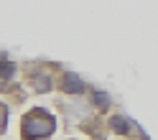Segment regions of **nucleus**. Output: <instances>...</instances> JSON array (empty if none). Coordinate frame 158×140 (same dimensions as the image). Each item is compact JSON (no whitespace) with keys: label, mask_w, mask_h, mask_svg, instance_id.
Wrapping results in <instances>:
<instances>
[{"label":"nucleus","mask_w":158,"mask_h":140,"mask_svg":"<svg viewBox=\"0 0 158 140\" xmlns=\"http://www.w3.org/2000/svg\"><path fill=\"white\" fill-rule=\"evenodd\" d=\"M54 117L48 115V112H44V109H33V112H28L26 117H23V125H21V130H23V138H28V140H36V138H44V135H51L54 133Z\"/></svg>","instance_id":"f257e3e1"},{"label":"nucleus","mask_w":158,"mask_h":140,"mask_svg":"<svg viewBox=\"0 0 158 140\" xmlns=\"http://www.w3.org/2000/svg\"><path fill=\"white\" fill-rule=\"evenodd\" d=\"M61 87L66 89V92H72V94H79V92H84V82H82V79H79L74 72H66L64 76H61Z\"/></svg>","instance_id":"f03ea898"},{"label":"nucleus","mask_w":158,"mask_h":140,"mask_svg":"<svg viewBox=\"0 0 158 140\" xmlns=\"http://www.w3.org/2000/svg\"><path fill=\"white\" fill-rule=\"evenodd\" d=\"M33 87L38 89V92H48V89H51V79H48V74L36 72L33 74Z\"/></svg>","instance_id":"7ed1b4c3"},{"label":"nucleus","mask_w":158,"mask_h":140,"mask_svg":"<svg viewBox=\"0 0 158 140\" xmlns=\"http://www.w3.org/2000/svg\"><path fill=\"white\" fill-rule=\"evenodd\" d=\"M110 127L115 130V133H127V127H130V122H127L125 117H120V115H117V117H112V120H110Z\"/></svg>","instance_id":"20e7f679"},{"label":"nucleus","mask_w":158,"mask_h":140,"mask_svg":"<svg viewBox=\"0 0 158 140\" xmlns=\"http://www.w3.org/2000/svg\"><path fill=\"white\" fill-rule=\"evenodd\" d=\"M13 74H15V64H13V61H8V59H5V64H3V79L8 82V79H10Z\"/></svg>","instance_id":"39448f33"},{"label":"nucleus","mask_w":158,"mask_h":140,"mask_svg":"<svg viewBox=\"0 0 158 140\" xmlns=\"http://www.w3.org/2000/svg\"><path fill=\"white\" fill-rule=\"evenodd\" d=\"M94 102L102 105V107H107V105H110V97H107L105 92H94Z\"/></svg>","instance_id":"423d86ee"}]
</instances>
